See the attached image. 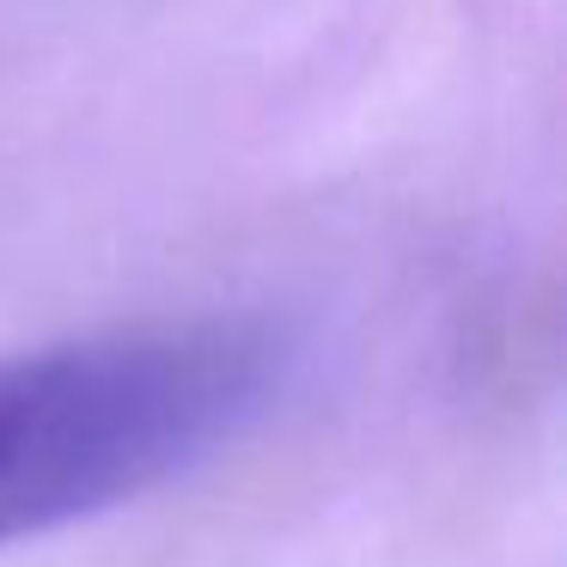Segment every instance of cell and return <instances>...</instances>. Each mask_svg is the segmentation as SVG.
I'll list each match as a JSON object with an SVG mask.
<instances>
[{
  "mask_svg": "<svg viewBox=\"0 0 567 567\" xmlns=\"http://www.w3.org/2000/svg\"><path fill=\"white\" fill-rule=\"evenodd\" d=\"M287 379L257 318H184L0 354V543L177 482L233 445Z\"/></svg>",
  "mask_w": 567,
  "mask_h": 567,
  "instance_id": "cell-1",
  "label": "cell"
}]
</instances>
